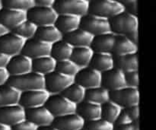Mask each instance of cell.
<instances>
[{
	"label": "cell",
	"instance_id": "6da1fadb",
	"mask_svg": "<svg viewBox=\"0 0 156 130\" xmlns=\"http://www.w3.org/2000/svg\"><path fill=\"white\" fill-rule=\"evenodd\" d=\"M112 33L116 36H123L129 38L135 44L139 42L138 17L123 12V13L109 20Z\"/></svg>",
	"mask_w": 156,
	"mask_h": 130
},
{
	"label": "cell",
	"instance_id": "7a4b0ae2",
	"mask_svg": "<svg viewBox=\"0 0 156 130\" xmlns=\"http://www.w3.org/2000/svg\"><path fill=\"white\" fill-rule=\"evenodd\" d=\"M6 84L19 93L45 89L44 76L34 72L18 76H9Z\"/></svg>",
	"mask_w": 156,
	"mask_h": 130
},
{
	"label": "cell",
	"instance_id": "3957f363",
	"mask_svg": "<svg viewBox=\"0 0 156 130\" xmlns=\"http://www.w3.org/2000/svg\"><path fill=\"white\" fill-rule=\"evenodd\" d=\"M125 12L120 1L115 0H94L89 1L88 14L105 19H111L114 17Z\"/></svg>",
	"mask_w": 156,
	"mask_h": 130
},
{
	"label": "cell",
	"instance_id": "277c9868",
	"mask_svg": "<svg viewBox=\"0 0 156 130\" xmlns=\"http://www.w3.org/2000/svg\"><path fill=\"white\" fill-rule=\"evenodd\" d=\"M89 1L88 0H57L53 9L57 15H68L82 18L88 14Z\"/></svg>",
	"mask_w": 156,
	"mask_h": 130
},
{
	"label": "cell",
	"instance_id": "5b68a950",
	"mask_svg": "<svg viewBox=\"0 0 156 130\" xmlns=\"http://www.w3.org/2000/svg\"><path fill=\"white\" fill-rule=\"evenodd\" d=\"M80 28L93 37L112 33L109 20L89 14L81 18Z\"/></svg>",
	"mask_w": 156,
	"mask_h": 130
},
{
	"label": "cell",
	"instance_id": "8992f818",
	"mask_svg": "<svg viewBox=\"0 0 156 130\" xmlns=\"http://www.w3.org/2000/svg\"><path fill=\"white\" fill-rule=\"evenodd\" d=\"M110 100L123 109L140 105V94L139 88L126 87L122 89L110 91Z\"/></svg>",
	"mask_w": 156,
	"mask_h": 130
},
{
	"label": "cell",
	"instance_id": "52a82bcc",
	"mask_svg": "<svg viewBox=\"0 0 156 130\" xmlns=\"http://www.w3.org/2000/svg\"><path fill=\"white\" fill-rule=\"evenodd\" d=\"M55 118L76 113L77 105L72 103L61 94L50 95L45 104Z\"/></svg>",
	"mask_w": 156,
	"mask_h": 130
},
{
	"label": "cell",
	"instance_id": "ba28073f",
	"mask_svg": "<svg viewBox=\"0 0 156 130\" xmlns=\"http://www.w3.org/2000/svg\"><path fill=\"white\" fill-rule=\"evenodd\" d=\"M27 20L39 27L54 25L58 15L53 8H41L34 6L26 12Z\"/></svg>",
	"mask_w": 156,
	"mask_h": 130
},
{
	"label": "cell",
	"instance_id": "9c48e42d",
	"mask_svg": "<svg viewBox=\"0 0 156 130\" xmlns=\"http://www.w3.org/2000/svg\"><path fill=\"white\" fill-rule=\"evenodd\" d=\"M45 90L50 94H61L69 86L74 83V78L68 77L53 72L44 76Z\"/></svg>",
	"mask_w": 156,
	"mask_h": 130
},
{
	"label": "cell",
	"instance_id": "30bf717a",
	"mask_svg": "<svg viewBox=\"0 0 156 130\" xmlns=\"http://www.w3.org/2000/svg\"><path fill=\"white\" fill-rule=\"evenodd\" d=\"M26 40L12 31L0 37V53L9 57L21 54Z\"/></svg>",
	"mask_w": 156,
	"mask_h": 130
},
{
	"label": "cell",
	"instance_id": "8fae6325",
	"mask_svg": "<svg viewBox=\"0 0 156 130\" xmlns=\"http://www.w3.org/2000/svg\"><path fill=\"white\" fill-rule=\"evenodd\" d=\"M50 96L45 89L20 93L18 104L24 110L40 107L45 106Z\"/></svg>",
	"mask_w": 156,
	"mask_h": 130
},
{
	"label": "cell",
	"instance_id": "7c38bea8",
	"mask_svg": "<svg viewBox=\"0 0 156 130\" xmlns=\"http://www.w3.org/2000/svg\"><path fill=\"white\" fill-rule=\"evenodd\" d=\"M74 82L85 90L98 88L102 85V74L90 66L81 69L75 76Z\"/></svg>",
	"mask_w": 156,
	"mask_h": 130
},
{
	"label": "cell",
	"instance_id": "4fadbf2b",
	"mask_svg": "<svg viewBox=\"0 0 156 130\" xmlns=\"http://www.w3.org/2000/svg\"><path fill=\"white\" fill-rule=\"evenodd\" d=\"M25 120V110L18 104L0 107V124L12 128Z\"/></svg>",
	"mask_w": 156,
	"mask_h": 130
},
{
	"label": "cell",
	"instance_id": "5bb4252c",
	"mask_svg": "<svg viewBox=\"0 0 156 130\" xmlns=\"http://www.w3.org/2000/svg\"><path fill=\"white\" fill-rule=\"evenodd\" d=\"M51 46L47 43L38 40L36 38L26 40L21 54L27 56L31 60L44 56H50Z\"/></svg>",
	"mask_w": 156,
	"mask_h": 130
},
{
	"label": "cell",
	"instance_id": "9a60e30c",
	"mask_svg": "<svg viewBox=\"0 0 156 130\" xmlns=\"http://www.w3.org/2000/svg\"><path fill=\"white\" fill-rule=\"evenodd\" d=\"M25 118L38 127L53 125L55 117L45 106L25 110Z\"/></svg>",
	"mask_w": 156,
	"mask_h": 130
},
{
	"label": "cell",
	"instance_id": "2e32d148",
	"mask_svg": "<svg viewBox=\"0 0 156 130\" xmlns=\"http://www.w3.org/2000/svg\"><path fill=\"white\" fill-rule=\"evenodd\" d=\"M101 86L109 91H117L126 88L125 73L118 68H114L110 71L103 73Z\"/></svg>",
	"mask_w": 156,
	"mask_h": 130
},
{
	"label": "cell",
	"instance_id": "e0dca14e",
	"mask_svg": "<svg viewBox=\"0 0 156 130\" xmlns=\"http://www.w3.org/2000/svg\"><path fill=\"white\" fill-rule=\"evenodd\" d=\"M9 76H18L32 72V60L22 54L10 58L5 68Z\"/></svg>",
	"mask_w": 156,
	"mask_h": 130
},
{
	"label": "cell",
	"instance_id": "ac0fdd59",
	"mask_svg": "<svg viewBox=\"0 0 156 130\" xmlns=\"http://www.w3.org/2000/svg\"><path fill=\"white\" fill-rule=\"evenodd\" d=\"M27 20V14L21 11L12 10L2 8L0 10V24L9 31H12L15 27Z\"/></svg>",
	"mask_w": 156,
	"mask_h": 130
},
{
	"label": "cell",
	"instance_id": "d6986e66",
	"mask_svg": "<svg viewBox=\"0 0 156 130\" xmlns=\"http://www.w3.org/2000/svg\"><path fill=\"white\" fill-rule=\"evenodd\" d=\"M86 122L76 113L55 118L52 126L58 130L84 129Z\"/></svg>",
	"mask_w": 156,
	"mask_h": 130
},
{
	"label": "cell",
	"instance_id": "ffe728a7",
	"mask_svg": "<svg viewBox=\"0 0 156 130\" xmlns=\"http://www.w3.org/2000/svg\"><path fill=\"white\" fill-rule=\"evenodd\" d=\"M94 37L82 29L79 28L74 31L63 35L64 41L68 43L73 48L90 47Z\"/></svg>",
	"mask_w": 156,
	"mask_h": 130
},
{
	"label": "cell",
	"instance_id": "44dd1931",
	"mask_svg": "<svg viewBox=\"0 0 156 130\" xmlns=\"http://www.w3.org/2000/svg\"><path fill=\"white\" fill-rule=\"evenodd\" d=\"M116 39L117 36L112 33L94 37L90 47L94 53H112L113 49L115 45Z\"/></svg>",
	"mask_w": 156,
	"mask_h": 130
},
{
	"label": "cell",
	"instance_id": "7402d4cb",
	"mask_svg": "<svg viewBox=\"0 0 156 130\" xmlns=\"http://www.w3.org/2000/svg\"><path fill=\"white\" fill-rule=\"evenodd\" d=\"M81 17L68 15H59L54 26L62 33V35L74 31L80 28Z\"/></svg>",
	"mask_w": 156,
	"mask_h": 130
},
{
	"label": "cell",
	"instance_id": "603a6c76",
	"mask_svg": "<svg viewBox=\"0 0 156 130\" xmlns=\"http://www.w3.org/2000/svg\"><path fill=\"white\" fill-rule=\"evenodd\" d=\"M76 114L85 122L99 120L101 119V106L84 100L77 105Z\"/></svg>",
	"mask_w": 156,
	"mask_h": 130
},
{
	"label": "cell",
	"instance_id": "cb8c5ba5",
	"mask_svg": "<svg viewBox=\"0 0 156 130\" xmlns=\"http://www.w3.org/2000/svg\"><path fill=\"white\" fill-rule=\"evenodd\" d=\"M114 57L112 53H94L90 67L101 74L114 68Z\"/></svg>",
	"mask_w": 156,
	"mask_h": 130
},
{
	"label": "cell",
	"instance_id": "d4e9b609",
	"mask_svg": "<svg viewBox=\"0 0 156 130\" xmlns=\"http://www.w3.org/2000/svg\"><path fill=\"white\" fill-rule=\"evenodd\" d=\"M34 38L52 45L62 40L63 35L54 25H50L38 27Z\"/></svg>",
	"mask_w": 156,
	"mask_h": 130
},
{
	"label": "cell",
	"instance_id": "484cf974",
	"mask_svg": "<svg viewBox=\"0 0 156 130\" xmlns=\"http://www.w3.org/2000/svg\"><path fill=\"white\" fill-rule=\"evenodd\" d=\"M138 45L129 38L123 36H117L115 45L113 49L112 53L116 56H122L126 55L137 54Z\"/></svg>",
	"mask_w": 156,
	"mask_h": 130
},
{
	"label": "cell",
	"instance_id": "4316f807",
	"mask_svg": "<svg viewBox=\"0 0 156 130\" xmlns=\"http://www.w3.org/2000/svg\"><path fill=\"white\" fill-rule=\"evenodd\" d=\"M94 53L91 47H77L73 48L70 60L73 61L80 69L90 66Z\"/></svg>",
	"mask_w": 156,
	"mask_h": 130
},
{
	"label": "cell",
	"instance_id": "83f0119b",
	"mask_svg": "<svg viewBox=\"0 0 156 130\" xmlns=\"http://www.w3.org/2000/svg\"><path fill=\"white\" fill-rule=\"evenodd\" d=\"M56 61L52 56H47L32 60V72L46 76L55 72Z\"/></svg>",
	"mask_w": 156,
	"mask_h": 130
},
{
	"label": "cell",
	"instance_id": "f1b7e54d",
	"mask_svg": "<svg viewBox=\"0 0 156 130\" xmlns=\"http://www.w3.org/2000/svg\"><path fill=\"white\" fill-rule=\"evenodd\" d=\"M73 47L63 40L52 44L50 56L56 62L70 59L73 53Z\"/></svg>",
	"mask_w": 156,
	"mask_h": 130
},
{
	"label": "cell",
	"instance_id": "f546056e",
	"mask_svg": "<svg viewBox=\"0 0 156 130\" xmlns=\"http://www.w3.org/2000/svg\"><path fill=\"white\" fill-rule=\"evenodd\" d=\"M115 63L117 68L124 73L139 71V56L137 54L116 56L114 59V64Z\"/></svg>",
	"mask_w": 156,
	"mask_h": 130
},
{
	"label": "cell",
	"instance_id": "4dcf8cb0",
	"mask_svg": "<svg viewBox=\"0 0 156 130\" xmlns=\"http://www.w3.org/2000/svg\"><path fill=\"white\" fill-rule=\"evenodd\" d=\"M85 101L102 106L110 101V91L101 86L98 88L88 89L85 91Z\"/></svg>",
	"mask_w": 156,
	"mask_h": 130
},
{
	"label": "cell",
	"instance_id": "1f68e13d",
	"mask_svg": "<svg viewBox=\"0 0 156 130\" xmlns=\"http://www.w3.org/2000/svg\"><path fill=\"white\" fill-rule=\"evenodd\" d=\"M20 93L7 84L0 85V107L18 104Z\"/></svg>",
	"mask_w": 156,
	"mask_h": 130
},
{
	"label": "cell",
	"instance_id": "d6a6232c",
	"mask_svg": "<svg viewBox=\"0 0 156 130\" xmlns=\"http://www.w3.org/2000/svg\"><path fill=\"white\" fill-rule=\"evenodd\" d=\"M86 90L76 83L72 84L69 86L61 95L76 105L82 103L85 100Z\"/></svg>",
	"mask_w": 156,
	"mask_h": 130
},
{
	"label": "cell",
	"instance_id": "836d02e7",
	"mask_svg": "<svg viewBox=\"0 0 156 130\" xmlns=\"http://www.w3.org/2000/svg\"><path fill=\"white\" fill-rule=\"evenodd\" d=\"M122 111L123 108L110 100L101 106V119L114 125Z\"/></svg>",
	"mask_w": 156,
	"mask_h": 130
},
{
	"label": "cell",
	"instance_id": "e575fe53",
	"mask_svg": "<svg viewBox=\"0 0 156 130\" xmlns=\"http://www.w3.org/2000/svg\"><path fill=\"white\" fill-rule=\"evenodd\" d=\"M37 28V26L35 25L34 23L28 20H26L18 27H15L12 32L24 39V40H28L34 38Z\"/></svg>",
	"mask_w": 156,
	"mask_h": 130
},
{
	"label": "cell",
	"instance_id": "d590c367",
	"mask_svg": "<svg viewBox=\"0 0 156 130\" xmlns=\"http://www.w3.org/2000/svg\"><path fill=\"white\" fill-rule=\"evenodd\" d=\"M2 8L27 12L35 6L34 0H4L2 1Z\"/></svg>",
	"mask_w": 156,
	"mask_h": 130
},
{
	"label": "cell",
	"instance_id": "8d00e7d4",
	"mask_svg": "<svg viewBox=\"0 0 156 130\" xmlns=\"http://www.w3.org/2000/svg\"><path fill=\"white\" fill-rule=\"evenodd\" d=\"M80 69H81L78 65H76L73 61L68 59V60L59 61L56 62L55 72L63 76H68V77L75 78V76L78 74Z\"/></svg>",
	"mask_w": 156,
	"mask_h": 130
},
{
	"label": "cell",
	"instance_id": "74e56055",
	"mask_svg": "<svg viewBox=\"0 0 156 130\" xmlns=\"http://www.w3.org/2000/svg\"><path fill=\"white\" fill-rule=\"evenodd\" d=\"M114 128L115 126L114 124L103 119H99L94 121L86 122L84 129L85 130H114Z\"/></svg>",
	"mask_w": 156,
	"mask_h": 130
},
{
	"label": "cell",
	"instance_id": "f35d334b",
	"mask_svg": "<svg viewBox=\"0 0 156 130\" xmlns=\"http://www.w3.org/2000/svg\"><path fill=\"white\" fill-rule=\"evenodd\" d=\"M125 79H126V87L133 88H139V85H140L139 71L125 73Z\"/></svg>",
	"mask_w": 156,
	"mask_h": 130
},
{
	"label": "cell",
	"instance_id": "ab89813d",
	"mask_svg": "<svg viewBox=\"0 0 156 130\" xmlns=\"http://www.w3.org/2000/svg\"><path fill=\"white\" fill-rule=\"evenodd\" d=\"M126 12L138 17V1H120Z\"/></svg>",
	"mask_w": 156,
	"mask_h": 130
},
{
	"label": "cell",
	"instance_id": "60d3db41",
	"mask_svg": "<svg viewBox=\"0 0 156 130\" xmlns=\"http://www.w3.org/2000/svg\"><path fill=\"white\" fill-rule=\"evenodd\" d=\"M133 123V121L132 120V119L129 117V116L128 115L127 113L126 112L124 109H123L121 114H120L119 117L117 118V121L114 123V126H125V125H129L131 123Z\"/></svg>",
	"mask_w": 156,
	"mask_h": 130
},
{
	"label": "cell",
	"instance_id": "b9f144b4",
	"mask_svg": "<svg viewBox=\"0 0 156 130\" xmlns=\"http://www.w3.org/2000/svg\"><path fill=\"white\" fill-rule=\"evenodd\" d=\"M38 128L33 123L25 120L12 127V130H38Z\"/></svg>",
	"mask_w": 156,
	"mask_h": 130
},
{
	"label": "cell",
	"instance_id": "7bdbcfd3",
	"mask_svg": "<svg viewBox=\"0 0 156 130\" xmlns=\"http://www.w3.org/2000/svg\"><path fill=\"white\" fill-rule=\"evenodd\" d=\"M124 110L126 111V112L127 113L128 115L129 116V117L132 119L133 123L140 121V105L131 107L126 108V109Z\"/></svg>",
	"mask_w": 156,
	"mask_h": 130
},
{
	"label": "cell",
	"instance_id": "ee69618b",
	"mask_svg": "<svg viewBox=\"0 0 156 130\" xmlns=\"http://www.w3.org/2000/svg\"><path fill=\"white\" fill-rule=\"evenodd\" d=\"M35 6L41 8H53L54 0H34Z\"/></svg>",
	"mask_w": 156,
	"mask_h": 130
},
{
	"label": "cell",
	"instance_id": "f6af8a7d",
	"mask_svg": "<svg viewBox=\"0 0 156 130\" xmlns=\"http://www.w3.org/2000/svg\"><path fill=\"white\" fill-rule=\"evenodd\" d=\"M114 130H140V121L135 122L129 125H125V126H116Z\"/></svg>",
	"mask_w": 156,
	"mask_h": 130
},
{
	"label": "cell",
	"instance_id": "bcb514c9",
	"mask_svg": "<svg viewBox=\"0 0 156 130\" xmlns=\"http://www.w3.org/2000/svg\"><path fill=\"white\" fill-rule=\"evenodd\" d=\"M9 60H10L9 56L0 53V69H5Z\"/></svg>",
	"mask_w": 156,
	"mask_h": 130
},
{
	"label": "cell",
	"instance_id": "7dc6e473",
	"mask_svg": "<svg viewBox=\"0 0 156 130\" xmlns=\"http://www.w3.org/2000/svg\"><path fill=\"white\" fill-rule=\"evenodd\" d=\"M9 77V75L5 69H0V85L6 84Z\"/></svg>",
	"mask_w": 156,
	"mask_h": 130
},
{
	"label": "cell",
	"instance_id": "c3c4849f",
	"mask_svg": "<svg viewBox=\"0 0 156 130\" xmlns=\"http://www.w3.org/2000/svg\"><path fill=\"white\" fill-rule=\"evenodd\" d=\"M8 32H9V30H8L7 29L4 27V26H2L1 24H0V37L2 36V35H4V34H5V33H7Z\"/></svg>",
	"mask_w": 156,
	"mask_h": 130
},
{
	"label": "cell",
	"instance_id": "681fc988",
	"mask_svg": "<svg viewBox=\"0 0 156 130\" xmlns=\"http://www.w3.org/2000/svg\"><path fill=\"white\" fill-rule=\"evenodd\" d=\"M38 130H58L56 128L53 127V126H44V127H40L38 128Z\"/></svg>",
	"mask_w": 156,
	"mask_h": 130
},
{
	"label": "cell",
	"instance_id": "f907efd6",
	"mask_svg": "<svg viewBox=\"0 0 156 130\" xmlns=\"http://www.w3.org/2000/svg\"><path fill=\"white\" fill-rule=\"evenodd\" d=\"M0 130H12V128L5 125L0 124Z\"/></svg>",
	"mask_w": 156,
	"mask_h": 130
},
{
	"label": "cell",
	"instance_id": "816d5d0a",
	"mask_svg": "<svg viewBox=\"0 0 156 130\" xmlns=\"http://www.w3.org/2000/svg\"><path fill=\"white\" fill-rule=\"evenodd\" d=\"M2 9V1H0V10Z\"/></svg>",
	"mask_w": 156,
	"mask_h": 130
},
{
	"label": "cell",
	"instance_id": "f5cc1de1",
	"mask_svg": "<svg viewBox=\"0 0 156 130\" xmlns=\"http://www.w3.org/2000/svg\"><path fill=\"white\" fill-rule=\"evenodd\" d=\"M82 130H85V129H82Z\"/></svg>",
	"mask_w": 156,
	"mask_h": 130
}]
</instances>
